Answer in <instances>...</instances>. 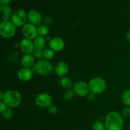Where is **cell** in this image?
<instances>
[{"label":"cell","instance_id":"cell-10","mask_svg":"<svg viewBox=\"0 0 130 130\" xmlns=\"http://www.w3.org/2000/svg\"><path fill=\"white\" fill-rule=\"evenodd\" d=\"M48 46L49 48L53 50L55 52H59L64 49L66 43L62 38L60 37H54L49 41Z\"/></svg>","mask_w":130,"mask_h":130},{"label":"cell","instance_id":"cell-19","mask_svg":"<svg viewBox=\"0 0 130 130\" xmlns=\"http://www.w3.org/2000/svg\"><path fill=\"white\" fill-rule=\"evenodd\" d=\"M38 35L43 37H46L50 33V27L45 24H41L38 27Z\"/></svg>","mask_w":130,"mask_h":130},{"label":"cell","instance_id":"cell-13","mask_svg":"<svg viewBox=\"0 0 130 130\" xmlns=\"http://www.w3.org/2000/svg\"><path fill=\"white\" fill-rule=\"evenodd\" d=\"M54 71L56 75L60 78L67 76L69 72L68 64L64 61H60L54 67Z\"/></svg>","mask_w":130,"mask_h":130},{"label":"cell","instance_id":"cell-14","mask_svg":"<svg viewBox=\"0 0 130 130\" xmlns=\"http://www.w3.org/2000/svg\"><path fill=\"white\" fill-rule=\"evenodd\" d=\"M33 74H34V72L31 69L22 67L18 71L17 77L20 81L23 82H27L32 78Z\"/></svg>","mask_w":130,"mask_h":130},{"label":"cell","instance_id":"cell-27","mask_svg":"<svg viewBox=\"0 0 130 130\" xmlns=\"http://www.w3.org/2000/svg\"><path fill=\"white\" fill-rule=\"evenodd\" d=\"M122 116L123 118H130V107L126 106L122 110Z\"/></svg>","mask_w":130,"mask_h":130},{"label":"cell","instance_id":"cell-34","mask_svg":"<svg viewBox=\"0 0 130 130\" xmlns=\"http://www.w3.org/2000/svg\"><path fill=\"white\" fill-rule=\"evenodd\" d=\"M129 130H130V123H129Z\"/></svg>","mask_w":130,"mask_h":130},{"label":"cell","instance_id":"cell-28","mask_svg":"<svg viewBox=\"0 0 130 130\" xmlns=\"http://www.w3.org/2000/svg\"><path fill=\"white\" fill-rule=\"evenodd\" d=\"M48 112L51 114H56L58 111V109L57 106L55 104H52L49 107H48Z\"/></svg>","mask_w":130,"mask_h":130},{"label":"cell","instance_id":"cell-4","mask_svg":"<svg viewBox=\"0 0 130 130\" xmlns=\"http://www.w3.org/2000/svg\"><path fill=\"white\" fill-rule=\"evenodd\" d=\"M88 85L90 91L95 95L102 93L107 87L106 81L100 77H96L91 79L88 83Z\"/></svg>","mask_w":130,"mask_h":130},{"label":"cell","instance_id":"cell-31","mask_svg":"<svg viewBox=\"0 0 130 130\" xmlns=\"http://www.w3.org/2000/svg\"><path fill=\"white\" fill-rule=\"evenodd\" d=\"M11 0H0V2H1V5H7L10 3V2Z\"/></svg>","mask_w":130,"mask_h":130},{"label":"cell","instance_id":"cell-3","mask_svg":"<svg viewBox=\"0 0 130 130\" xmlns=\"http://www.w3.org/2000/svg\"><path fill=\"white\" fill-rule=\"evenodd\" d=\"M34 72L43 76H48L53 70V66L49 60L46 59L38 60L31 68Z\"/></svg>","mask_w":130,"mask_h":130},{"label":"cell","instance_id":"cell-32","mask_svg":"<svg viewBox=\"0 0 130 130\" xmlns=\"http://www.w3.org/2000/svg\"><path fill=\"white\" fill-rule=\"evenodd\" d=\"M126 39L128 41L130 42V29L128 31L126 34Z\"/></svg>","mask_w":130,"mask_h":130},{"label":"cell","instance_id":"cell-18","mask_svg":"<svg viewBox=\"0 0 130 130\" xmlns=\"http://www.w3.org/2000/svg\"><path fill=\"white\" fill-rule=\"evenodd\" d=\"M60 84L63 88L66 89V90H69L71 88L73 87L74 85L72 79L68 76L62 77L60 81Z\"/></svg>","mask_w":130,"mask_h":130},{"label":"cell","instance_id":"cell-22","mask_svg":"<svg viewBox=\"0 0 130 130\" xmlns=\"http://www.w3.org/2000/svg\"><path fill=\"white\" fill-rule=\"evenodd\" d=\"M1 114L3 118L6 119V120H9V119H11V118L13 117V114L12 108L9 107L7 106L6 109L3 112H2Z\"/></svg>","mask_w":130,"mask_h":130},{"label":"cell","instance_id":"cell-15","mask_svg":"<svg viewBox=\"0 0 130 130\" xmlns=\"http://www.w3.org/2000/svg\"><path fill=\"white\" fill-rule=\"evenodd\" d=\"M35 59L32 54H25L21 59L22 67L31 69L35 64Z\"/></svg>","mask_w":130,"mask_h":130},{"label":"cell","instance_id":"cell-29","mask_svg":"<svg viewBox=\"0 0 130 130\" xmlns=\"http://www.w3.org/2000/svg\"><path fill=\"white\" fill-rule=\"evenodd\" d=\"M87 97V99L89 100V101H93L95 99V94L93 93H88V95L86 96Z\"/></svg>","mask_w":130,"mask_h":130},{"label":"cell","instance_id":"cell-23","mask_svg":"<svg viewBox=\"0 0 130 130\" xmlns=\"http://www.w3.org/2000/svg\"><path fill=\"white\" fill-rule=\"evenodd\" d=\"M93 130H106L104 123L101 121H96L93 124Z\"/></svg>","mask_w":130,"mask_h":130},{"label":"cell","instance_id":"cell-30","mask_svg":"<svg viewBox=\"0 0 130 130\" xmlns=\"http://www.w3.org/2000/svg\"><path fill=\"white\" fill-rule=\"evenodd\" d=\"M6 107H7V105L5 104L3 101L0 102V112L1 113L2 112H3Z\"/></svg>","mask_w":130,"mask_h":130},{"label":"cell","instance_id":"cell-17","mask_svg":"<svg viewBox=\"0 0 130 130\" xmlns=\"http://www.w3.org/2000/svg\"><path fill=\"white\" fill-rule=\"evenodd\" d=\"M46 40L44 37L41 36H38L33 41L35 49L42 50H44V48L46 45Z\"/></svg>","mask_w":130,"mask_h":130},{"label":"cell","instance_id":"cell-25","mask_svg":"<svg viewBox=\"0 0 130 130\" xmlns=\"http://www.w3.org/2000/svg\"><path fill=\"white\" fill-rule=\"evenodd\" d=\"M43 50H42L35 49L32 54L33 55V56H34L35 58L38 60H41L43 57Z\"/></svg>","mask_w":130,"mask_h":130},{"label":"cell","instance_id":"cell-6","mask_svg":"<svg viewBox=\"0 0 130 130\" xmlns=\"http://www.w3.org/2000/svg\"><path fill=\"white\" fill-rule=\"evenodd\" d=\"M27 20V14L24 10H18L13 13L10 21L17 27H23Z\"/></svg>","mask_w":130,"mask_h":130},{"label":"cell","instance_id":"cell-33","mask_svg":"<svg viewBox=\"0 0 130 130\" xmlns=\"http://www.w3.org/2000/svg\"><path fill=\"white\" fill-rule=\"evenodd\" d=\"M4 95H5V93H3V91H1V93H0V100H1V101L3 99Z\"/></svg>","mask_w":130,"mask_h":130},{"label":"cell","instance_id":"cell-21","mask_svg":"<svg viewBox=\"0 0 130 130\" xmlns=\"http://www.w3.org/2000/svg\"><path fill=\"white\" fill-rule=\"evenodd\" d=\"M55 52L51 48H45L43 50V58L47 60L53 59V57H55Z\"/></svg>","mask_w":130,"mask_h":130},{"label":"cell","instance_id":"cell-5","mask_svg":"<svg viewBox=\"0 0 130 130\" xmlns=\"http://www.w3.org/2000/svg\"><path fill=\"white\" fill-rule=\"evenodd\" d=\"M17 32V27L11 21H1L0 24V34L6 39L11 38Z\"/></svg>","mask_w":130,"mask_h":130},{"label":"cell","instance_id":"cell-2","mask_svg":"<svg viewBox=\"0 0 130 130\" xmlns=\"http://www.w3.org/2000/svg\"><path fill=\"white\" fill-rule=\"evenodd\" d=\"M8 107L16 108L20 105L22 102V95L19 91L16 90H8L5 92L3 100Z\"/></svg>","mask_w":130,"mask_h":130},{"label":"cell","instance_id":"cell-9","mask_svg":"<svg viewBox=\"0 0 130 130\" xmlns=\"http://www.w3.org/2000/svg\"><path fill=\"white\" fill-rule=\"evenodd\" d=\"M22 33L24 38L34 40L38 35V27L30 23H26L22 28Z\"/></svg>","mask_w":130,"mask_h":130},{"label":"cell","instance_id":"cell-11","mask_svg":"<svg viewBox=\"0 0 130 130\" xmlns=\"http://www.w3.org/2000/svg\"><path fill=\"white\" fill-rule=\"evenodd\" d=\"M27 20L29 23L33 24L37 27L41 25L43 21V18L39 11L35 10H30L27 13Z\"/></svg>","mask_w":130,"mask_h":130},{"label":"cell","instance_id":"cell-8","mask_svg":"<svg viewBox=\"0 0 130 130\" xmlns=\"http://www.w3.org/2000/svg\"><path fill=\"white\" fill-rule=\"evenodd\" d=\"M72 90L76 95L80 97H85L88 95L89 91H90L88 83L84 81H78L75 83L72 87Z\"/></svg>","mask_w":130,"mask_h":130},{"label":"cell","instance_id":"cell-16","mask_svg":"<svg viewBox=\"0 0 130 130\" xmlns=\"http://www.w3.org/2000/svg\"><path fill=\"white\" fill-rule=\"evenodd\" d=\"M0 11L2 12V17L1 21H10L11 17L12 16V9L9 5H4L1 4Z\"/></svg>","mask_w":130,"mask_h":130},{"label":"cell","instance_id":"cell-1","mask_svg":"<svg viewBox=\"0 0 130 130\" xmlns=\"http://www.w3.org/2000/svg\"><path fill=\"white\" fill-rule=\"evenodd\" d=\"M104 124L106 130H123L124 121L121 114L116 111H111L105 116Z\"/></svg>","mask_w":130,"mask_h":130},{"label":"cell","instance_id":"cell-7","mask_svg":"<svg viewBox=\"0 0 130 130\" xmlns=\"http://www.w3.org/2000/svg\"><path fill=\"white\" fill-rule=\"evenodd\" d=\"M52 96L48 93H41L38 94L35 99V104L41 108L49 107L52 104Z\"/></svg>","mask_w":130,"mask_h":130},{"label":"cell","instance_id":"cell-12","mask_svg":"<svg viewBox=\"0 0 130 130\" xmlns=\"http://www.w3.org/2000/svg\"><path fill=\"white\" fill-rule=\"evenodd\" d=\"M20 50L24 53V54H32L35 50L34 45V42L31 39L24 38L20 41Z\"/></svg>","mask_w":130,"mask_h":130},{"label":"cell","instance_id":"cell-26","mask_svg":"<svg viewBox=\"0 0 130 130\" xmlns=\"http://www.w3.org/2000/svg\"><path fill=\"white\" fill-rule=\"evenodd\" d=\"M43 24H45V25H48V26H50V25H53L54 21H53V18L50 16H46L43 18Z\"/></svg>","mask_w":130,"mask_h":130},{"label":"cell","instance_id":"cell-20","mask_svg":"<svg viewBox=\"0 0 130 130\" xmlns=\"http://www.w3.org/2000/svg\"><path fill=\"white\" fill-rule=\"evenodd\" d=\"M122 101L126 106L130 107V89H126L122 94Z\"/></svg>","mask_w":130,"mask_h":130},{"label":"cell","instance_id":"cell-24","mask_svg":"<svg viewBox=\"0 0 130 130\" xmlns=\"http://www.w3.org/2000/svg\"><path fill=\"white\" fill-rule=\"evenodd\" d=\"M76 93H74L73 90H67L63 93V97H64L65 99L67 100H72V99H74Z\"/></svg>","mask_w":130,"mask_h":130}]
</instances>
